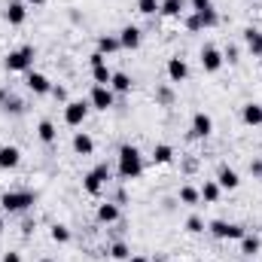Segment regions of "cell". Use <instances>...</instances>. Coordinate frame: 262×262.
Wrapping results in <instances>:
<instances>
[{
    "label": "cell",
    "instance_id": "7402d4cb",
    "mask_svg": "<svg viewBox=\"0 0 262 262\" xmlns=\"http://www.w3.org/2000/svg\"><path fill=\"white\" fill-rule=\"evenodd\" d=\"M198 192H201V201L204 204H216L223 198V189H220L216 180H204V186H198Z\"/></svg>",
    "mask_w": 262,
    "mask_h": 262
},
{
    "label": "cell",
    "instance_id": "4dcf8cb0",
    "mask_svg": "<svg viewBox=\"0 0 262 262\" xmlns=\"http://www.w3.org/2000/svg\"><path fill=\"white\" fill-rule=\"evenodd\" d=\"M198 18H201V28H216L220 25V12H216V6H210V9H204V12H195Z\"/></svg>",
    "mask_w": 262,
    "mask_h": 262
},
{
    "label": "cell",
    "instance_id": "f1b7e54d",
    "mask_svg": "<svg viewBox=\"0 0 262 262\" xmlns=\"http://www.w3.org/2000/svg\"><path fill=\"white\" fill-rule=\"evenodd\" d=\"M49 238H52L55 244H67L73 235H70V229H67L64 223H52V226H49Z\"/></svg>",
    "mask_w": 262,
    "mask_h": 262
},
{
    "label": "cell",
    "instance_id": "30bf717a",
    "mask_svg": "<svg viewBox=\"0 0 262 262\" xmlns=\"http://www.w3.org/2000/svg\"><path fill=\"white\" fill-rule=\"evenodd\" d=\"M189 134L192 137H210L213 134V116L210 113H204V110H198V113H192V122H189Z\"/></svg>",
    "mask_w": 262,
    "mask_h": 262
},
{
    "label": "cell",
    "instance_id": "ee69618b",
    "mask_svg": "<svg viewBox=\"0 0 262 262\" xmlns=\"http://www.w3.org/2000/svg\"><path fill=\"white\" fill-rule=\"evenodd\" d=\"M128 262H149V259H146V256H134V253H131Z\"/></svg>",
    "mask_w": 262,
    "mask_h": 262
},
{
    "label": "cell",
    "instance_id": "d590c367",
    "mask_svg": "<svg viewBox=\"0 0 262 262\" xmlns=\"http://www.w3.org/2000/svg\"><path fill=\"white\" fill-rule=\"evenodd\" d=\"M137 12L140 15H156L159 12V0H137Z\"/></svg>",
    "mask_w": 262,
    "mask_h": 262
},
{
    "label": "cell",
    "instance_id": "1f68e13d",
    "mask_svg": "<svg viewBox=\"0 0 262 262\" xmlns=\"http://www.w3.org/2000/svg\"><path fill=\"white\" fill-rule=\"evenodd\" d=\"M204 229H207V226H204V220H201L198 213H189V216H186V232H189V235H201Z\"/></svg>",
    "mask_w": 262,
    "mask_h": 262
},
{
    "label": "cell",
    "instance_id": "7c38bea8",
    "mask_svg": "<svg viewBox=\"0 0 262 262\" xmlns=\"http://www.w3.org/2000/svg\"><path fill=\"white\" fill-rule=\"evenodd\" d=\"M21 165V149L15 143H3L0 146V171H15Z\"/></svg>",
    "mask_w": 262,
    "mask_h": 262
},
{
    "label": "cell",
    "instance_id": "7a4b0ae2",
    "mask_svg": "<svg viewBox=\"0 0 262 262\" xmlns=\"http://www.w3.org/2000/svg\"><path fill=\"white\" fill-rule=\"evenodd\" d=\"M34 201H37V192H31V189H9L0 195V210L3 213H25Z\"/></svg>",
    "mask_w": 262,
    "mask_h": 262
},
{
    "label": "cell",
    "instance_id": "681fc988",
    "mask_svg": "<svg viewBox=\"0 0 262 262\" xmlns=\"http://www.w3.org/2000/svg\"><path fill=\"white\" fill-rule=\"evenodd\" d=\"M250 262H256V259H250Z\"/></svg>",
    "mask_w": 262,
    "mask_h": 262
},
{
    "label": "cell",
    "instance_id": "83f0119b",
    "mask_svg": "<svg viewBox=\"0 0 262 262\" xmlns=\"http://www.w3.org/2000/svg\"><path fill=\"white\" fill-rule=\"evenodd\" d=\"M92 79H95V85H110V79H113V70L107 67V61H104V64H95V67H92Z\"/></svg>",
    "mask_w": 262,
    "mask_h": 262
},
{
    "label": "cell",
    "instance_id": "ba28073f",
    "mask_svg": "<svg viewBox=\"0 0 262 262\" xmlns=\"http://www.w3.org/2000/svg\"><path fill=\"white\" fill-rule=\"evenodd\" d=\"M198 61H201V70L204 73H220L223 70V49H216L213 43H207V46H201V52H198Z\"/></svg>",
    "mask_w": 262,
    "mask_h": 262
},
{
    "label": "cell",
    "instance_id": "d6a6232c",
    "mask_svg": "<svg viewBox=\"0 0 262 262\" xmlns=\"http://www.w3.org/2000/svg\"><path fill=\"white\" fill-rule=\"evenodd\" d=\"M0 107H3L6 113H12V116H18V113H25V104H21V101H18L15 95H9V98H6V101L0 104Z\"/></svg>",
    "mask_w": 262,
    "mask_h": 262
},
{
    "label": "cell",
    "instance_id": "8fae6325",
    "mask_svg": "<svg viewBox=\"0 0 262 262\" xmlns=\"http://www.w3.org/2000/svg\"><path fill=\"white\" fill-rule=\"evenodd\" d=\"M165 73H168V79H171V82H186V79H189V64H186V58L171 55V58H168V64H165Z\"/></svg>",
    "mask_w": 262,
    "mask_h": 262
},
{
    "label": "cell",
    "instance_id": "6da1fadb",
    "mask_svg": "<svg viewBox=\"0 0 262 262\" xmlns=\"http://www.w3.org/2000/svg\"><path fill=\"white\" fill-rule=\"evenodd\" d=\"M116 174L122 180H137L143 174V152L134 146V143H125L119 146V156H116Z\"/></svg>",
    "mask_w": 262,
    "mask_h": 262
},
{
    "label": "cell",
    "instance_id": "2e32d148",
    "mask_svg": "<svg viewBox=\"0 0 262 262\" xmlns=\"http://www.w3.org/2000/svg\"><path fill=\"white\" fill-rule=\"evenodd\" d=\"M98 223H104V226H113V223H119V216H122V210H119V204L116 201H104V204H98Z\"/></svg>",
    "mask_w": 262,
    "mask_h": 262
},
{
    "label": "cell",
    "instance_id": "60d3db41",
    "mask_svg": "<svg viewBox=\"0 0 262 262\" xmlns=\"http://www.w3.org/2000/svg\"><path fill=\"white\" fill-rule=\"evenodd\" d=\"M250 174L262 180V159H253V162H250Z\"/></svg>",
    "mask_w": 262,
    "mask_h": 262
},
{
    "label": "cell",
    "instance_id": "f35d334b",
    "mask_svg": "<svg viewBox=\"0 0 262 262\" xmlns=\"http://www.w3.org/2000/svg\"><path fill=\"white\" fill-rule=\"evenodd\" d=\"M49 95H52V98H55V101H70V98H67V89L64 85H52V92H49Z\"/></svg>",
    "mask_w": 262,
    "mask_h": 262
},
{
    "label": "cell",
    "instance_id": "4316f807",
    "mask_svg": "<svg viewBox=\"0 0 262 262\" xmlns=\"http://www.w3.org/2000/svg\"><path fill=\"white\" fill-rule=\"evenodd\" d=\"M177 198H180L186 207H198V204H201V192H198V186H189V183H186V186H180Z\"/></svg>",
    "mask_w": 262,
    "mask_h": 262
},
{
    "label": "cell",
    "instance_id": "e575fe53",
    "mask_svg": "<svg viewBox=\"0 0 262 262\" xmlns=\"http://www.w3.org/2000/svg\"><path fill=\"white\" fill-rule=\"evenodd\" d=\"M156 101L165 104V107L174 104V89H171V85H159V89H156Z\"/></svg>",
    "mask_w": 262,
    "mask_h": 262
},
{
    "label": "cell",
    "instance_id": "ab89813d",
    "mask_svg": "<svg viewBox=\"0 0 262 262\" xmlns=\"http://www.w3.org/2000/svg\"><path fill=\"white\" fill-rule=\"evenodd\" d=\"M104 61H107V55H101L98 49H95V52L89 55V64H92V67H95V64H104Z\"/></svg>",
    "mask_w": 262,
    "mask_h": 262
},
{
    "label": "cell",
    "instance_id": "277c9868",
    "mask_svg": "<svg viewBox=\"0 0 262 262\" xmlns=\"http://www.w3.org/2000/svg\"><path fill=\"white\" fill-rule=\"evenodd\" d=\"M3 67H6L9 73H28V70H34V46H18V49H12V52L3 58Z\"/></svg>",
    "mask_w": 262,
    "mask_h": 262
},
{
    "label": "cell",
    "instance_id": "52a82bcc",
    "mask_svg": "<svg viewBox=\"0 0 262 262\" xmlns=\"http://www.w3.org/2000/svg\"><path fill=\"white\" fill-rule=\"evenodd\" d=\"M89 110H92V104H89V98L82 101V98H76V101H67L64 104V122L70 128H79L85 119H89Z\"/></svg>",
    "mask_w": 262,
    "mask_h": 262
},
{
    "label": "cell",
    "instance_id": "74e56055",
    "mask_svg": "<svg viewBox=\"0 0 262 262\" xmlns=\"http://www.w3.org/2000/svg\"><path fill=\"white\" fill-rule=\"evenodd\" d=\"M189 6H192V12H204L213 6V0H189Z\"/></svg>",
    "mask_w": 262,
    "mask_h": 262
},
{
    "label": "cell",
    "instance_id": "7dc6e473",
    "mask_svg": "<svg viewBox=\"0 0 262 262\" xmlns=\"http://www.w3.org/2000/svg\"><path fill=\"white\" fill-rule=\"evenodd\" d=\"M40 262H55V259H49V256H43V259H40Z\"/></svg>",
    "mask_w": 262,
    "mask_h": 262
},
{
    "label": "cell",
    "instance_id": "d4e9b609",
    "mask_svg": "<svg viewBox=\"0 0 262 262\" xmlns=\"http://www.w3.org/2000/svg\"><path fill=\"white\" fill-rule=\"evenodd\" d=\"M159 15H165V18H180V15H183V0H159Z\"/></svg>",
    "mask_w": 262,
    "mask_h": 262
},
{
    "label": "cell",
    "instance_id": "4fadbf2b",
    "mask_svg": "<svg viewBox=\"0 0 262 262\" xmlns=\"http://www.w3.org/2000/svg\"><path fill=\"white\" fill-rule=\"evenodd\" d=\"M3 18H6L12 28L25 25V21H28V9H25V0H9V3H6V9H3Z\"/></svg>",
    "mask_w": 262,
    "mask_h": 262
},
{
    "label": "cell",
    "instance_id": "9a60e30c",
    "mask_svg": "<svg viewBox=\"0 0 262 262\" xmlns=\"http://www.w3.org/2000/svg\"><path fill=\"white\" fill-rule=\"evenodd\" d=\"M216 183H220V189H223V192H232V189H238V186H241V177H238V171H235V168L223 165V168H220V174H216Z\"/></svg>",
    "mask_w": 262,
    "mask_h": 262
},
{
    "label": "cell",
    "instance_id": "836d02e7",
    "mask_svg": "<svg viewBox=\"0 0 262 262\" xmlns=\"http://www.w3.org/2000/svg\"><path fill=\"white\" fill-rule=\"evenodd\" d=\"M223 61H226V64H238V61H241V49H238L235 43H229V46L223 49Z\"/></svg>",
    "mask_w": 262,
    "mask_h": 262
},
{
    "label": "cell",
    "instance_id": "ffe728a7",
    "mask_svg": "<svg viewBox=\"0 0 262 262\" xmlns=\"http://www.w3.org/2000/svg\"><path fill=\"white\" fill-rule=\"evenodd\" d=\"M110 89L116 92V95H128L131 89H134V79H131L125 70H113V79H110Z\"/></svg>",
    "mask_w": 262,
    "mask_h": 262
},
{
    "label": "cell",
    "instance_id": "bcb514c9",
    "mask_svg": "<svg viewBox=\"0 0 262 262\" xmlns=\"http://www.w3.org/2000/svg\"><path fill=\"white\" fill-rule=\"evenodd\" d=\"M25 3H34V6H43L46 0H25Z\"/></svg>",
    "mask_w": 262,
    "mask_h": 262
},
{
    "label": "cell",
    "instance_id": "f546056e",
    "mask_svg": "<svg viewBox=\"0 0 262 262\" xmlns=\"http://www.w3.org/2000/svg\"><path fill=\"white\" fill-rule=\"evenodd\" d=\"M128 256H131V247L125 244V241H113V244H110V259L128 262Z\"/></svg>",
    "mask_w": 262,
    "mask_h": 262
},
{
    "label": "cell",
    "instance_id": "44dd1931",
    "mask_svg": "<svg viewBox=\"0 0 262 262\" xmlns=\"http://www.w3.org/2000/svg\"><path fill=\"white\" fill-rule=\"evenodd\" d=\"M238 244H241V253H244L247 259H253V256L262 250V238H259V235H253V232H247Z\"/></svg>",
    "mask_w": 262,
    "mask_h": 262
},
{
    "label": "cell",
    "instance_id": "e0dca14e",
    "mask_svg": "<svg viewBox=\"0 0 262 262\" xmlns=\"http://www.w3.org/2000/svg\"><path fill=\"white\" fill-rule=\"evenodd\" d=\"M244 46H247V52L253 55V58H262V31L259 28H244Z\"/></svg>",
    "mask_w": 262,
    "mask_h": 262
},
{
    "label": "cell",
    "instance_id": "8992f818",
    "mask_svg": "<svg viewBox=\"0 0 262 262\" xmlns=\"http://www.w3.org/2000/svg\"><path fill=\"white\" fill-rule=\"evenodd\" d=\"M89 104H92V110L107 113V110L116 107V92H113L110 85H92V92H89Z\"/></svg>",
    "mask_w": 262,
    "mask_h": 262
},
{
    "label": "cell",
    "instance_id": "b9f144b4",
    "mask_svg": "<svg viewBox=\"0 0 262 262\" xmlns=\"http://www.w3.org/2000/svg\"><path fill=\"white\" fill-rule=\"evenodd\" d=\"M0 262H21V253H18V250H6Z\"/></svg>",
    "mask_w": 262,
    "mask_h": 262
},
{
    "label": "cell",
    "instance_id": "603a6c76",
    "mask_svg": "<svg viewBox=\"0 0 262 262\" xmlns=\"http://www.w3.org/2000/svg\"><path fill=\"white\" fill-rule=\"evenodd\" d=\"M122 46H119V37L116 34H101L98 37V52L101 55H113V52H119Z\"/></svg>",
    "mask_w": 262,
    "mask_h": 262
},
{
    "label": "cell",
    "instance_id": "8d00e7d4",
    "mask_svg": "<svg viewBox=\"0 0 262 262\" xmlns=\"http://www.w3.org/2000/svg\"><path fill=\"white\" fill-rule=\"evenodd\" d=\"M183 25H186V31H192V34H198V31H204V28H201V18H198L195 12L183 15Z\"/></svg>",
    "mask_w": 262,
    "mask_h": 262
},
{
    "label": "cell",
    "instance_id": "cb8c5ba5",
    "mask_svg": "<svg viewBox=\"0 0 262 262\" xmlns=\"http://www.w3.org/2000/svg\"><path fill=\"white\" fill-rule=\"evenodd\" d=\"M152 162L156 165H171L174 162V146L171 143H156L152 146Z\"/></svg>",
    "mask_w": 262,
    "mask_h": 262
},
{
    "label": "cell",
    "instance_id": "5bb4252c",
    "mask_svg": "<svg viewBox=\"0 0 262 262\" xmlns=\"http://www.w3.org/2000/svg\"><path fill=\"white\" fill-rule=\"evenodd\" d=\"M116 37H119V46H122V49H128V52H134V49L140 46V40H143V34H140V28H137V25H125Z\"/></svg>",
    "mask_w": 262,
    "mask_h": 262
},
{
    "label": "cell",
    "instance_id": "484cf974",
    "mask_svg": "<svg viewBox=\"0 0 262 262\" xmlns=\"http://www.w3.org/2000/svg\"><path fill=\"white\" fill-rule=\"evenodd\" d=\"M37 137H40L43 143H55V137H58L55 122H52V119H40V125H37Z\"/></svg>",
    "mask_w": 262,
    "mask_h": 262
},
{
    "label": "cell",
    "instance_id": "3957f363",
    "mask_svg": "<svg viewBox=\"0 0 262 262\" xmlns=\"http://www.w3.org/2000/svg\"><path fill=\"white\" fill-rule=\"evenodd\" d=\"M107 180H110V165H107V162H98V165L82 177V189H85V195L101 198L104 186H107Z\"/></svg>",
    "mask_w": 262,
    "mask_h": 262
},
{
    "label": "cell",
    "instance_id": "9c48e42d",
    "mask_svg": "<svg viewBox=\"0 0 262 262\" xmlns=\"http://www.w3.org/2000/svg\"><path fill=\"white\" fill-rule=\"evenodd\" d=\"M25 85H28V92H34V95H49L55 82H52L46 73H40V70H28V73H25Z\"/></svg>",
    "mask_w": 262,
    "mask_h": 262
},
{
    "label": "cell",
    "instance_id": "c3c4849f",
    "mask_svg": "<svg viewBox=\"0 0 262 262\" xmlns=\"http://www.w3.org/2000/svg\"><path fill=\"white\" fill-rule=\"evenodd\" d=\"M0 235H3V220H0Z\"/></svg>",
    "mask_w": 262,
    "mask_h": 262
},
{
    "label": "cell",
    "instance_id": "f6af8a7d",
    "mask_svg": "<svg viewBox=\"0 0 262 262\" xmlns=\"http://www.w3.org/2000/svg\"><path fill=\"white\" fill-rule=\"evenodd\" d=\"M6 98H9V92H6V89H0V104H3Z\"/></svg>",
    "mask_w": 262,
    "mask_h": 262
},
{
    "label": "cell",
    "instance_id": "ac0fdd59",
    "mask_svg": "<svg viewBox=\"0 0 262 262\" xmlns=\"http://www.w3.org/2000/svg\"><path fill=\"white\" fill-rule=\"evenodd\" d=\"M73 152L76 156H92L95 152V137L89 131H76L73 134Z\"/></svg>",
    "mask_w": 262,
    "mask_h": 262
},
{
    "label": "cell",
    "instance_id": "7bdbcfd3",
    "mask_svg": "<svg viewBox=\"0 0 262 262\" xmlns=\"http://www.w3.org/2000/svg\"><path fill=\"white\" fill-rule=\"evenodd\" d=\"M34 232V223L31 220H25V226H21V235H31Z\"/></svg>",
    "mask_w": 262,
    "mask_h": 262
},
{
    "label": "cell",
    "instance_id": "d6986e66",
    "mask_svg": "<svg viewBox=\"0 0 262 262\" xmlns=\"http://www.w3.org/2000/svg\"><path fill=\"white\" fill-rule=\"evenodd\" d=\"M241 122H244V125H250V128L262 125V104H253V101H247V104L241 107Z\"/></svg>",
    "mask_w": 262,
    "mask_h": 262
},
{
    "label": "cell",
    "instance_id": "5b68a950",
    "mask_svg": "<svg viewBox=\"0 0 262 262\" xmlns=\"http://www.w3.org/2000/svg\"><path fill=\"white\" fill-rule=\"evenodd\" d=\"M207 232L216 238V241H241L247 235V229L241 223H229V220H213L207 223Z\"/></svg>",
    "mask_w": 262,
    "mask_h": 262
}]
</instances>
